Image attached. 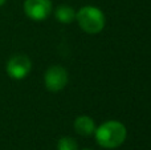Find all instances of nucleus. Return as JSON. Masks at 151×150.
Masks as SVG:
<instances>
[{
  "label": "nucleus",
  "mask_w": 151,
  "mask_h": 150,
  "mask_svg": "<svg viewBox=\"0 0 151 150\" xmlns=\"http://www.w3.org/2000/svg\"><path fill=\"white\" fill-rule=\"evenodd\" d=\"M94 136H96L97 144L101 148L115 149L119 148L125 142L126 137H127V130L122 122L111 120V121H106L101 126L96 128Z\"/></svg>",
  "instance_id": "f257e3e1"
},
{
  "label": "nucleus",
  "mask_w": 151,
  "mask_h": 150,
  "mask_svg": "<svg viewBox=\"0 0 151 150\" xmlns=\"http://www.w3.org/2000/svg\"><path fill=\"white\" fill-rule=\"evenodd\" d=\"M76 21L80 28L89 35H97L105 28L106 19L99 8L93 5H85L76 11Z\"/></svg>",
  "instance_id": "f03ea898"
},
{
  "label": "nucleus",
  "mask_w": 151,
  "mask_h": 150,
  "mask_svg": "<svg viewBox=\"0 0 151 150\" xmlns=\"http://www.w3.org/2000/svg\"><path fill=\"white\" fill-rule=\"evenodd\" d=\"M7 73L13 80H23L29 74L32 69L31 58L25 55H15L7 63Z\"/></svg>",
  "instance_id": "7ed1b4c3"
},
{
  "label": "nucleus",
  "mask_w": 151,
  "mask_h": 150,
  "mask_svg": "<svg viewBox=\"0 0 151 150\" xmlns=\"http://www.w3.org/2000/svg\"><path fill=\"white\" fill-rule=\"evenodd\" d=\"M68 72L65 68H63L61 65H53L45 72L44 76V82L45 87L50 92H60L68 84Z\"/></svg>",
  "instance_id": "20e7f679"
},
{
  "label": "nucleus",
  "mask_w": 151,
  "mask_h": 150,
  "mask_svg": "<svg viewBox=\"0 0 151 150\" xmlns=\"http://www.w3.org/2000/svg\"><path fill=\"white\" fill-rule=\"evenodd\" d=\"M24 12L29 19L35 21H41L47 19L52 12L50 0H25Z\"/></svg>",
  "instance_id": "39448f33"
},
{
  "label": "nucleus",
  "mask_w": 151,
  "mask_h": 150,
  "mask_svg": "<svg viewBox=\"0 0 151 150\" xmlns=\"http://www.w3.org/2000/svg\"><path fill=\"white\" fill-rule=\"evenodd\" d=\"M74 130L77 134L89 137L96 132V124L89 116H78L74 120Z\"/></svg>",
  "instance_id": "423d86ee"
},
{
  "label": "nucleus",
  "mask_w": 151,
  "mask_h": 150,
  "mask_svg": "<svg viewBox=\"0 0 151 150\" xmlns=\"http://www.w3.org/2000/svg\"><path fill=\"white\" fill-rule=\"evenodd\" d=\"M55 16L60 23L70 24L72 21L76 20V11H74V8L69 7V5H60V7L56 9Z\"/></svg>",
  "instance_id": "0eeeda50"
},
{
  "label": "nucleus",
  "mask_w": 151,
  "mask_h": 150,
  "mask_svg": "<svg viewBox=\"0 0 151 150\" xmlns=\"http://www.w3.org/2000/svg\"><path fill=\"white\" fill-rule=\"evenodd\" d=\"M57 150H78V144L72 137H63L57 142Z\"/></svg>",
  "instance_id": "6e6552de"
},
{
  "label": "nucleus",
  "mask_w": 151,
  "mask_h": 150,
  "mask_svg": "<svg viewBox=\"0 0 151 150\" xmlns=\"http://www.w3.org/2000/svg\"><path fill=\"white\" fill-rule=\"evenodd\" d=\"M5 1H7V0H0V7H1V5H3V4H4V3H5Z\"/></svg>",
  "instance_id": "1a4fd4ad"
},
{
  "label": "nucleus",
  "mask_w": 151,
  "mask_h": 150,
  "mask_svg": "<svg viewBox=\"0 0 151 150\" xmlns=\"http://www.w3.org/2000/svg\"><path fill=\"white\" fill-rule=\"evenodd\" d=\"M83 150H93V149H83Z\"/></svg>",
  "instance_id": "9d476101"
}]
</instances>
